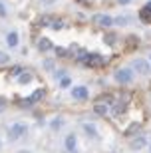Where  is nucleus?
<instances>
[{
  "label": "nucleus",
  "mask_w": 151,
  "mask_h": 153,
  "mask_svg": "<svg viewBox=\"0 0 151 153\" xmlns=\"http://www.w3.org/2000/svg\"><path fill=\"white\" fill-rule=\"evenodd\" d=\"M62 123H64L62 119H58V121H52V127H54V129H58V127H62Z\"/></svg>",
  "instance_id": "obj_25"
},
{
  "label": "nucleus",
  "mask_w": 151,
  "mask_h": 153,
  "mask_svg": "<svg viewBox=\"0 0 151 153\" xmlns=\"http://www.w3.org/2000/svg\"><path fill=\"white\" fill-rule=\"evenodd\" d=\"M123 111H125V103H115V108H113V115H115V117H118V115H121Z\"/></svg>",
  "instance_id": "obj_16"
},
{
  "label": "nucleus",
  "mask_w": 151,
  "mask_h": 153,
  "mask_svg": "<svg viewBox=\"0 0 151 153\" xmlns=\"http://www.w3.org/2000/svg\"><path fill=\"white\" fill-rule=\"evenodd\" d=\"M56 54H58L60 58H66V54H68V52L64 50V48H56Z\"/></svg>",
  "instance_id": "obj_23"
},
{
  "label": "nucleus",
  "mask_w": 151,
  "mask_h": 153,
  "mask_svg": "<svg viewBox=\"0 0 151 153\" xmlns=\"http://www.w3.org/2000/svg\"><path fill=\"white\" fill-rule=\"evenodd\" d=\"M86 66H90V68H101L103 64H106V58L100 56V54H88V58L84 60Z\"/></svg>",
  "instance_id": "obj_2"
},
{
  "label": "nucleus",
  "mask_w": 151,
  "mask_h": 153,
  "mask_svg": "<svg viewBox=\"0 0 151 153\" xmlns=\"http://www.w3.org/2000/svg\"><path fill=\"white\" fill-rule=\"evenodd\" d=\"M147 6H149V8H151V0H149V4H147Z\"/></svg>",
  "instance_id": "obj_34"
},
{
  "label": "nucleus",
  "mask_w": 151,
  "mask_h": 153,
  "mask_svg": "<svg viewBox=\"0 0 151 153\" xmlns=\"http://www.w3.org/2000/svg\"><path fill=\"white\" fill-rule=\"evenodd\" d=\"M84 129H86V133L90 137H94V139H97V131H95V127L91 123H84Z\"/></svg>",
  "instance_id": "obj_11"
},
{
  "label": "nucleus",
  "mask_w": 151,
  "mask_h": 153,
  "mask_svg": "<svg viewBox=\"0 0 151 153\" xmlns=\"http://www.w3.org/2000/svg\"><path fill=\"white\" fill-rule=\"evenodd\" d=\"M127 2H131V0H119V4H127Z\"/></svg>",
  "instance_id": "obj_32"
},
{
  "label": "nucleus",
  "mask_w": 151,
  "mask_h": 153,
  "mask_svg": "<svg viewBox=\"0 0 151 153\" xmlns=\"http://www.w3.org/2000/svg\"><path fill=\"white\" fill-rule=\"evenodd\" d=\"M133 68L139 72V74H143V76H147L151 72V68H149V64L145 62V60H141V58H137V60H133Z\"/></svg>",
  "instance_id": "obj_5"
},
{
  "label": "nucleus",
  "mask_w": 151,
  "mask_h": 153,
  "mask_svg": "<svg viewBox=\"0 0 151 153\" xmlns=\"http://www.w3.org/2000/svg\"><path fill=\"white\" fill-rule=\"evenodd\" d=\"M68 85H70V79L64 78V79H62V88H68Z\"/></svg>",
  "instance_id": "obj_27"
},
{
  "label": "nucleus",
  "mask_w": 151,
  "mask_h": 153,
  "mask_svg": "<svg viewBox=\"0 0 151 153\" xmlns=\"http://www.w3.org/2000/svg\"><path fill=\"white\" fill-rule=\"evenodd\" d=\"M18 153H30V151H26V149H22V151H18Z\"/></svg>",
  "instance_id": "obj_33"
},
{
  "label": "nucleus",
  "mask_w": 151,
  "mask_h": 153,
  "mask_svg": "<svg viewBox=\"0 0 151 153\" xmlns=\"http://www.w3.org/2000/svg\"><path fill=\"white\" fill-rule=\"evenodd\" d=\"M50 26H52V28H54V30H60L62 26H64V24H62L60 20H52V24H50Z\"/></svg>",
  "instance_id": "obj_20"
},
{
  "label": "nucleus",
  "mask_w": 151,
  "mask_h": 153,
  "mask_svg": "<svg viewBox=\"0 0 151 153\" xmlns=\"http://www.w3.org/2000/svg\"><path fill=\"white\" fill-rule=\"evenodd\" d=\"M135 131H139V123H133V125H131V127H129L127 131H125V135H127V137H131V135L135 133Z\"/></svg>",
  "instance_id": "obj_19"
},
{
  "label": "nucleus",
  "mask_w": 151,
  "mask_h": 153,
  "mask_svg": "<svg viewBox=\"0 0 151 153\" xmlns=\"http://www.w3.org/2000/svg\"><path fill=\"white\" fill-rule=\"evenodd\" d=\"M26 131H28L26 123L18 121V123L10 125V129H8V139H10V141H18V139H20L22 135H26Z\"/></svg>",
  "instance_id": "obj_1"
},
{
  "label": "nucleus",
  "mask_w": 151,
  "mask_h": 153,
  "mask_svg": "<svg viewBox=\"0 0 151 153\" xmlns=\"http://www.w3.org/2000/svg\"><path fill=\"white\" fill-rule=\"evenodd\" d=\"M52 66H54V64H52L50 60H48V62H44V68H46V70H52Z\"/></svg>",
  "instance_id": "obj_28"
},
{
  "label": "nucleus",
  "mask_w": 151,
  "mask_h": 153,
  "mask_svg": "<svg viewBox=\"0 0 151 153\" xmlns=\"http://www.w3.org/2000/svg\"><path fill=\"white\" fill-rule=\"evenodd\" d=\"M18 79H20V84H28V82H32V74H20Z\"/></svg>",
  "instance_id": "obj_17"
},
{
  "label": "nucleus",
  "mask_w": 151,
  "mask_h": 153,
  "mask_svg": "<svg viewBox=\"0 0 151 153\" xmlns=\"http://www.w3.org/2000/svg\"><path fill=\"white\" fill-rule=\"evenodd\" d=\"M20 105H22V108H30V105H34V103L30 102V97H26V100H22V102H20Z\"/></svg>",
  "instance_id": "obj_21"
},
{
  "label": "nucleus",
  "mask_w": 151,
  "mask_h": 153,
  "mask_svg": "<svg viewBox=\"0 0 151 153\" xmlns=\"http://www.w3.org/2000/svg\"><path fill=\"white\" fill-rule=\"evenodd\" d=\"M143 145H145V137H143V135H139L137 139L131 141V147H133V149H139V147H143Z\"/></svg>",
  "instance_id": "obj_13"
},
{
  "label": "nucleus",
  "mask_w": 151,
  "mask_h": 153,
  "mask_svg": "<svg viewBox=\"0 0 151 153\" xmlns=\"http://www.w3.org/2000/svg\"><path fill=\"white\" fill-rule=\"evenodd\" d=\"M106 40H107V44H115V36H113V34H109Z\"/></svg>",
  "instance_id": "obj_26"
},
{
  "label": "nucleus",
  "mask_w": 151,
  "mask_h": 153,
  "mask_svg": "<svg viewBox=\"0 0 151 153\" xmlns=\"http://www.w3.org/2000/svg\"><path fill=\"white\" fill-rule=\"evenodd\" d=\"M72 94H74L76 100H86V97H88V88L78 85V88H74V90H72Z\"/></svg>",
  "instance_id": "obj_6"
},
{
  "label": "nucleus",
  "mask_w": 151,
  "mask_h": 153,
  "mask_svg": "<svg viewBox=\"0 0 151 153\" xmlns=\"http://www.w3.org/2000/svg\"><path fill=\"white\" fill-rule=\"evenodd\" d=\"M6 42H8V46H16L18 44V34L16 32H10V34L6 36Z\"/></svg>",
  "instance_id": "obj_14"
},
{
  "label": "nucleus",
  "mask_w": 151,
  "mask_h": 153,
  "mask_svg": "<svg viewBox=\"0 0 151 153\" xmlns=\"http://www.w3.org/2000/svg\"><path fill=\"white\" fill-rule=\"evenodd\" d=\"M54 76H56V78H64V70H58Z\"/></svg>",
  "instance_id": "obj_29"
},
{
  "label": "nucleus",
  "mask_w": 151,
  "mask_h": 153,
  "mask_svg": "<svg viewBox=\"0 0 151 153\" xmlns=\"http://www.w3.org/2000/svg\"><path fill=\"white\" fill-rule=\"evenodd\" d=\"M94 109H95V114L106 115V114H107V103H103V102H97V103L94 105Z\"/></svg>",
  "instance_id": "obj_9"
},
{
  "label": "nucleus",
  "mask_w": 151,
  "mask_h": 153,
  "mask_svg": "<svg viewBox=\"0 0 151 153\" xmlns=\"http://www.w3.org/2000/svg\"><path fill=\"white\" fill-rule=\"evenodd\" d=\"M10 74H12V76H20V74H22V68H20V66H16V68H12Z\"/></svg>",
  "instance_id": "obj_22"
},
{
  "label": "nucleus",
  "mask_w": 151,
  "mask_h": 153,
  "mask_svg": "<svg viewBox=\"0 0 151 153\" xmlns=\"http://www.w3.org/2000/svg\"><path fill=\"white\" fill-rule=\"evenodd\" d=\"M66 147H68V151H76V135L66 137Z\"/></svg>",
  "instance_id": "obj_10"
},
{
  "label": "nucleus",
  "mask_w": 151,
  "mask_h": 153,
  "mask_svg": "<svg viewBox=\"0 0 151 153\" xmlns=\"http://www.w3.org/2000/svg\"><path fill=\"white\" fill-rule=\"evenodd\" d=\"M8 62H10V56L6 52H0V66H6Z\"/></svg>",
  "instance_id": "obj_18"
},
{
  "label": "nucleus",
  "mask_w": 151,
  "mask_h": 153,
  "mask_svg": "<svg viewBox=\"0 0 151 153\" xmlns=\"http://www.w3.org/2000/svg\"><path fill=\"white\" fill-rule=\"evenodd\" d=\"M0 149H2V143H0Z\"/></svg>",
  "instance_id": "obj_35"
},
{
  "label": "nucleus",
  "mask_w": 151,
  "mask_h": 153,
  "mask_svg": "<svg viewBox=\"0 0 151 153\" xmlns=\"http://www.w3.org/2000/svg\"><path fill=\"white\" fill-rule=\"evenodd\" d=\"M91 20H94L95 26H101V28H107V26H112V24H113V18L107 16V14H95Z\"/></svg>",
  "instance_id": "obj_3"
},
{
  "label": "nucleus",
  "mask_w": 151,
  "mask_h": 153,
  "mask_svg": "<svg viewBox=\"0 0 151 153\" xmlns=\"http://www.w3.org/2000/svg\"><path fill=\"white\" fill-rule=\"evenodd\" d=\"M139 20L141 22H151V8L149 6H145V8L139 10Z\"/></svg>",
  "instance_id": "obj_7"
},
{
  "label": "nucleus",
  "mask_w": 151,
  "mask_h": 153,
  "mask_svg": "<svg viewBox=\"0 0 151 153\" xmlns=\"http://www.w3.org/2000/svg\"><path fill=\"white\" fill-rule=\"evenodd\" d=\"M129 22H131V16H119V18L113 20V24H119V26H125V24H129Z\"/></svg>",
  "instance_id": "obj_15"
},
{
  "label": "nucleus",
  "mask_w": 151,
  "mask_h": 153,
  "mask_svg": "<svg viewBox=\"0 0 151 153\" xmlns=\"http://www.w3.org/2000/svg\"><path fill=\"white\" fill-rule=\"evenodd\" d=\"M50 48H52V42H50L48 38H42V40L38 42V50H40V52H48Z\"/></svg>",
  "instance_id": "obj_8"
},
{
  "label": "nucleus",
  "mask_w": 151,
  "mask_h": 153,
  "mask_svg": "<svg viewBox=\"0 0 151 153\" xmlns=\"http://www.w3.org/2000/svg\"><path fill=\"white\" fill-rule=\"evenodd\" d=\"M44 4H52V2H56V0H42Z\"/></svg>",
  "instance_id": "obj_31"
},
{
  "label": "nucleus",
  "mask_w": 151,
  "mask_h": 153,
  "mask_svg": "<svg viewBox=\"0 0 151 153\" xmlns=\"http://www.w3.org/2000/svg\"><path fill=\"white\" fill-rule=\"evenodd\" d=\"M42 97H44V90H36L32 96H30V102H32V103H38Z\"/></svg>",
  "instance_id": "obj_12"
},
{
  "label": "nucleus",
  "mask_w": 151,
  "mask_h": 153,
  "mask_svg": "<svg viewBox=\"0 0 151 153\" xmlns=\"http://www.w3.org/2000/svg\"><path fill=\"white\" fill-rule=\"evenodd\" d=\"M4 109H6V100H4V97H0V114H2Z\"/></svg>",
  "instance_id": "obj_24"
},
{
  "label": "nucleus",
  "mask_w": 151,
  "mask_h": 153,
  "mask_svg": "<svg viewBox=\"0 0 151 153\" xmlns=\"http://www.w3.org/2000/svg\"><path fill=\"white\" fill-rule=\"evenodd\" d=\"M4 14H6V10H4V4L0 2V16H4Z\"/></svg>",
  "instance_id": "obj_30"
},
{
  "label": "nucleus",
  "mask_w": 151,
  "mask_h": 153,
  "mask_svg": "<svg viewBox=\"0 0 151 153\" xmlns=\"http://www.w3.org/2000/svg\"><path fill=\"white\" fill-rule=\"evenodd\" d=\"M115 79H118L119 84H129L131 79H133V72L127 68H123V70H118L115 72Z\"/></svg>",
  "instance_id": "obj_4"
}]
</instances>
